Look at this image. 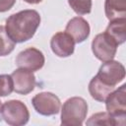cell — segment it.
<instances>
[{
	"instance_id": "16",
	"label": "cell",
	"mask_w": 126,
	"mask_h": 126,
	"mask_svg": "<svg viewBox=\"0 0 126 126\" xmlns=\"http://www.w3.org/2000/svg\"><path fill=\"white\" fill-rule=\"evenodd\" d=\"M15 41L8 35L5 27L0 26V56H6L10 54L15 48Z\"/></svg>"
},
{
	"instance_id": "18",
	"label": "cell",
	"mask_w": 126,
	"mask_h": 126,
	"mask_svg": "<svg viewBox=\"0 0 126 126\" xmlns=\"http://www.w3.org/2000/svg\"><path fill=\"white\" fill-rule=\"evenodd\" d=\"M14 91V84L11 75H0V96L11 94Z\"/></svg>"
},
{
	"instance_id": "13",
	"label": "cell",
	"mask_w": 126,
	"mask_h": 126,
	"mask_svg": "<svg viewBox=\"0 0 126 126\" xmlns=\"http://www.w3.org/2000/svg\"><path fill=\"white\" fill-rule=\"evenodd\" d=\"M104 12L109 21L125 18L126 0H105Z\"/></svg>"
},
{
	"instance_id": "5",
	"label": "cell",
	"mask_w": 126,
	"mask_h": 126,
	"mask_svg": "<svg viewBox=\"0 0 126 126\" xmlns=\"http://www.w3.org/2000/svg\"><path fill=\"white\" fill-rule=\"evenodd\" d=\"M117 46L116 42L105 32L96 34L92 41V51L101 62L112 60L116 54Z\"/></svg>"
},
{
	"instance_id": "11",
	"label": "cell",
	"mask_w": 126,
	"mask_h": 126,
	"mask_svg": "<svg viewBox=\"0 0 126 126\" xmlns=\"http://www.w3.org/2000/svg\"><path fill=\"white\" fill-rule=\"evenodd\" d=\"M65 32L74 39L75 43L85 41L90 35V25L82 17H75L71 19L65 29Z\"/></svg>"
},
{
	"instance_id": "2",
	"label": "cell",
	"mask_w": 126,
	"mask_h": 126,
	"mask_svg": "<svg viewBox=\"0 0 126 126\" xmlns=\"http://www.w3.org/2000/svg\"><path fill=\"white\" fill-rule=\"evenodd\" d=\"M88 113V103L80 96L68 98L61 109V125L81 126Z\"/></svg>"
},
{
	"instance_id": "6",
	"label": "cell",
	"mask_w": 126,
	"mask_h": 126,
	"mask_svg": "<svg viewBox=\"0 0 126 126\" xmlns=\"http://www.w3.org/2000/svg\"><path fill=\"white\" fill-rule=\"evenodd\" d=\"M32 103L35 111L44 116L57 114L61 108V101L59 97L48 92L35 94L32 99Z\"/></svg>"
},
{
	"instance_id": "8",
	"label": "cell",
	"mask_w": 126,
	"mask_h": 126,
	"mask_svg": "<svg viewBox=\"0 0 126 126\" xmlns=\"http://www.w3.org/2000/svg\"><path fill=\"white\" fill-rule=\"evenodd\" d=\"M44 62L45 59L43 53L34 47H29L21 51L16 58V64L19 68L32 72L41 69Z\"/></svg>"
},
{
	"instance_id": "1",
	"label": "cell",
	"mask_w": 126,
	"mask_h": 126,
	"mask_svg": "<svg viewBox=\"0 0 126 126\" xmlns=\"http://www.w3.org/2000/svg\"><path fill=\"white\" fill-rule=\"evenodd\" d=\"M40 24V16L35 10H23L6 20L5 30L11 39L21 43L31 39Z\"/></svg>"
},
{
	"instance_id": "10",
	"label": "cell",
	"mask_w": 126,
	"mask_h": 126,
	"mask_svg": "<svg viewBox=\"0 0 126 126\" xmlns=\"http://www.w3.org/2000/svg\"><path fill=\"white\" fill-rule=\"evenodd\" d=\"M50 47L58 57H68L74 53L75 41L66 32H59L51 37Z\"/></svg>"
},
{
	"instance_id": "21",
	"label": "cell",
	"mask_w": 126,
	"mask_h": 126,
	"mask_svg": "<svg viewBox=\"0 0 126 126\" xmlns=\"http://www.w3.org/2000/svg\"><path fill=\"white\" fill-rule=\"evenodd\" d=\"M1 108H2V102H1V100H0V112H1Z\"/></svg>"
},
{
	"instance_id": "7",
	"label": "cell",
	"mask_w": 126,
	"mask_h": 126,
	"mask_svg": "<svg viewBox=\"0 0 126 126\" xmlns=\"http://www.w3.org/2000/svg\"><path fill=\"white\" fill-rule=\"evenodd\" d=\"M106 110L109 114L125 123L126 114V85L111 92L105 99Z\"/></svg>"
},
{
	"instance_id": "14",
	"label": "cell",
	"mask_w": 126,
	"mask_h": 126,
	"mask_svg": "<svg viewBox=\"0 0 126 126\" xmlns=\"http://www.w3.org/2000/svg\"><path fill=\"white\" fill-rule=\"evenodd\" d=\"M114 90H115V88H111V87H108V86L102 84L96 78V76H94L89 84V93H90L91 96L94 99L100 101V102L105 101L108 94L111 92H113Z\"/></svg>"
},
{
	"instance_id": "3",
	"label": "cell",
	"mask_w": 126,
	"mask_h": 126,
	"mask_svg": "<svg viewBox=\"0 0 126 126\" xmlns=\"http://www.w3.org/2000/svg\"><path fill=\"white\" fill-rule=\"evenodd\" d=\"M1 116L7 124L12 126H21L28 123L30 119V112L24 102L12 99L2 104Z\"/></svg>"
},
{
	"instance_id": "4",
	"label": "cell",
	"mask_w": 126,
	"mask_h": 126,
	"mask_svg": "<svg viewBox=\"0 0 126 126\" xmlns=\"http://www.w3.org/2000/svg\"><path fill=\"white\" fill-rule=\"evenodd\" d=\"M95 76L102 84L115 88L118 83L123 81L125 77V68L120 62L112 59L103 62Z\"/></svg>"
},
{
	"instance_id": "12",
	"label": "cell",
	"mask_w": 126,
	"mask_h": 126,
	"mask_svg": "<svg viewBox=\"0 0 126 126\" xmlns=\"http://www.w3.org/2000/svg\"><path fill=\"white\" fill-rule=\"evenodd\" d=\"M105 32L116 42L117 45L122 44L126 39V19H116L110 21Z\"/></svg>"
},
{
	"instance_id": "20",
	"label": "cell",
	"mask_w": 126,
	"mask_h": 126,
	"mask_svg": "<svg viewBox=\"0 0 126 126\" xmlns=\"http://www.w3.org/2000/svg\"><path fill=\"white\" fill-rule=\"evenodd\" d=\"M24 1L27 2V3H29V4H38L42 0H24Z\"/></svg>"
},
{
	"instance_id": "15",
	"label": "cell",
	"mask_w": 126,
	"mask_h": 126,
	"mask_svg": "<svg viewBox=\"0 0 126 126\" xmlns=\"http://www.w3.org/2000/svg\"><path fill=\"white\" fill-rule=\"evenodd\" d=\"M87 125H107V126H114V125H123L117 118L106 112H97L93 114L90 119L87 121Z\"/></svg>"
},
{
	"instance_id": "9",
	"label": "cell",
	"mask_w": 126,
	"mask_h": 126,
	"mask_svg": "<svg viewBox=\"0 0 126 126\" xmlns=\"http://www.w3.org/2000/svg\"><path fill=\"white\" fill-rule=\"evenodd\" d=\"M14 91L19 94H28L32 93L35 87V77L32 71L25 69H17L12 74Z\"/></svg>"
},
{
	"instance_id": "19",
	"label": "cell",
	"mask_w": 126,
	"mask_h": 126,
	"mask_svg": "<svg viewBox=\"0 0 126 126\" xmlns=\"http://www.w3.org/2000/svg\"><path fill=\"white\" fill-rule=\"evenodd\" d=\"M16 3V0H0V13L9 11Z\"/></svg>"
},
{
	"instance_id": "17",
	"label": "cell",
	"mask_w": 126,
	"mask_h": 126,
	"mask_svg": "<svg viewBox=\"0 0 126 126\" xmlns=\"http://www.w3.org/2000/svg\"><path fill=\"white\" fill-rule=\"evenodd\" d=\"M68 3L78 15H86L92 11V0H68Z\"/></svg>"
}]
</instances>
